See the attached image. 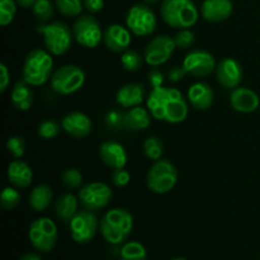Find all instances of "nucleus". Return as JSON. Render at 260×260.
Listing matches in <instances>:
<instances>
[{"instance_id":"21","label":"nucleus","mask_w":260,"mask_h":260,"mask_svg":"<svg viewBox=\"0 0 260 260\" xmlns=\"http://www.w3.org/2000/svg\"><path fill=\"white\" fill-rule=\"evenodd\" d=\"M187 99L190 106L197 111H207L215 101V93L207 83L197 81L188 89Z\"/></svg>"},{"instance_id":"44","label":"nucleus","mask_w":260,"mask_h":260,"mask_svg":"<svg viewBox=\"0 0 260 260\" xmlns=\"http://www.w3.org/2000/svg\"><path fill=\"white\" fill-rule=\"evenodd\" d=\"M83 3L84 8L91 14L101 12L104 8V0H83Z\"/></svg>"},{"instance_id":"9","label":"nucleus","mask_w":260,"mask_h":260,"mask_svg":"<svg viewBox=\"0 0 260 260\" xmlns=\"http://www.w3.org/2000/svg\"><path fill=\"white\" fill-rule=\"evenodd\" d=\"M126 25L134 35L146 37L156 30L157 18L147 4L132 5L126 14Z\"/></svg>"},{"instance_id":"40","label":"nucleus","mask_w":260,"mask_h":260,"mask_svg":"<svg viewBox=\"0 0 260 260\" xmlns=\"http://www.w3.org/2000/svg\"><path fill=\"white\" fill-rule=\"evenodd\" d=\"M112 183L116 185L117 188H124L126 185H128L129 180H131V175L127 170H124V168L121 169H114L113 173L111 175Z\"/></svg>"},{"instance_id":"39","label":"nucleus","mask_w":260,"mask_h":260,"mask_svg":"<svg viewBox=\"0 0 260 260\" xmlns=\"http://www.w3.org/2000/svg\"><path fill=\"white\" fill-rule=\"evenodd\" d=\"M104 122L109 128L113 129H121L124 128V113H119V112L111 111L106 114L104 117Z\"/></svg>"},{"instance_id":"43","label":"nucleus","mask_w":260,"mask_h":260,"mask_svg":"<svg viewBox=\"0 0 260 260\" xmlns=\"http://www.w3.org/2000/svg\"><path fill=\"white\" fill-rule=\"evenodd\" d=\"M10 84V74L9 70H8L7 65L5 63H2L0 65V91L4 93L8 89Z\"/></svg>"},{"instance_id":"8","label":"nucleus","mask_w":260,"mask_h":260,"mask_svg":"<svg viewBox=\"0 0 260 260\" xmlns=\"http://www.w3.org/2000/svg\"><path fill=\"white\" fill-rule=\"evenodd\" d=\"M28 239L37 251L50 253L55 249L58 240L57 226L48 217L37 218L30 223Z\"/></svg>"},{"instance_id":"36","label":"nucleus","mask_w":260,"mask_h":260,"mask_svg":"<svg viewBox=\"0 0 260 260\" xmlns=\"http://www.w3.org/2000/svg\"><path fill=\"white\" fill-rule=\"evenodd\" d=\"M20 203V193L14 187L4 188L0 198V205L5 210H13Z\"/></svg>"},{"instance_id":"24","label":"nucleus","mask_w":260,"mask_h":260,"mask_svg":"<svg viewBox=\"0 0 260 260\" xmlns=\"http://www.w3.org/2000/svg\"><path fill=\"white\" fill-rule=\"evenodd\" d=\"M151 113L144 107H134L124 113V128L132 132H140L149 128L151 124Z\"/></svg>"},{"instance_id":"6","label":"nucleus","mask_w":260,"mask_h":260,"mask_svg":"<svg viewBox=\"0 0 260 260\" xmlns=\"http://www.w3.org/2000/svg\"><path fill=\"white\" fill-rule=\"evenodd\" d=\"M178 172L175 165L167 159L154 161L146 175V185L155 194H165L177 185Z\"/></svg>"},{"instance_id":"26","label":"nucleus","mask_w":260,"mask_h":260,"mask_svg":"<svg viewBox=\"0 0 260 260\" xmlns=\"http://www.w3.org/2000/svg\"><path fill=\"white\" fill-rule=\"evenodd\" d=\"M53 200L52 188L47 184H38L28 196V205L35 212H45Z\"/></svg>"},{"instance_id":"25","label":"nucleus","mask_w":260,"mask_h":260,"mask_svg":"<svg viewBox=\"0 0 260 260\" xmlns=\"http://www.w3.org/2000/svg\"><path fill=\"white\" fill-rule=\"evenodd\" d=\"M79 198L71 193H63L56 200L55 202V213L56 217L62 223H70L74 216L78 212Z\"/></svg>"},{"instance_id":"23","label":"nucleus","mask_w":260,"mask_h":260,"mask_svg":"<svg viewBox=\"0 0 260 260\" xmlns=\"http://www.w3.org/2000/svg\"><path fill=\"white\" fill-rule=\"evenodd\" d=\"M7 177L10 184L15 188H28L32 184V168L22 160H14L8 165Z\"/></svg>"},{"instance_id":"13","label":"nucleus","mask_w":260,"mask_h":260,"mask_svg":"<svg viewBox=\"0 0 260 260\" xmlns=\"http://www.w3.org/2000/svg\"><path fill=\"white\" fill-rule=\"evenodd\" d=\"M175 48H177V46H175L174 38L168 35L156 36L145 47V62L150 66H154V68L162 65V63L169 61V58L174 53Z\"/></svg>"},{"instance_id":"19","label":"nucleus","mask_w":260,"mask_h":260,"mask_svg":"<svg viewBox=\"0 0 260 260\" xmlns=\"http://www.w3.org/2000/svg\"><path fill=\"white\" fill-rule=\"evenodd\" d=\"M260 104L259 95L254 90L238 86L230 93V106L240 113H253Z\"/></svg>"},{"instance_id":"10","label":"nucleus","mask_w":260,"mask_h":260,"mask_svg":"<svg viewBox=\"0 0 260 260\" xmlns=\"http://www.w3.org/2000/svg\"><path fill=\"white\" fill-rule=\"evenodd\" d=\"M71 29L75 41L83 47L95 48L103 40L101 24L93 15H79Z\"/></svg>"},{"instance_id":"30","label":"nucleus","mask_w":260,"mask_h":260,"mask_svg":"<svg viewBox=\"0 0 260 260\" xmlns=\"http://www.w3.org/2000/svg\"><path fill=\"white\" fill-rule=\"evenodd\" d=\"M145 58L140 55L137 51L135 50H127L122 53L121 56V65L123 66V69L129 73H136L140 69L142 68V63H144Z\"/></svg>"},{"instance_id":"31","label":"nucleus","mask_w":260,"mask_h":260,"mask_svg":"<svg viewBox=\"0 0 260 260\" xmlns=\"http://www.w3.org/2000/svg\"><path fill=\"white\" fill-rule=\"evenodd\" d=\"M56 8L62 15L69 18L79 17L83 12V0H56Z\"/></svg>"},{"instance_id":"7","label":"nucleus","mask_w":260,"mask_h":260,"mask_svg":"<svg viewBox=\"0 0 260 260\" xmlns=\"http://www.w3.org/2000/svg\"><path fill=\"white\" fill-rule=\"evenodd\" d=\"M85 73L78 65H63L53 71L51 76V88L58 95H70L83 88Z\"/></svg>"},{"instance_id":"4","label":"nucleus","mask_w":260,"mask_h":260,"mask_svg":"<svg viewBox=\"0 0 260 260\" xmlns=\"http://www.w3.org/2000/svg\"><path fill=\"white\" fill-rule=\"evenodd\" d=\"M53 74L52 55L42 48L30 51L23 62L22 79L30 86H41L51 80Z\"/></svg>"},{"instance_id":"15","label":"nucleus","mask_w":260,"mask_h":260,"mask_svg":"<svg viewBox=\"0 0 260 260\" xmlns=\"http://www.w3.org/2000/svg\"><path fill=\"white\" fill-rule=\"evenodd\" d=\"M216 79L226 89H235L240 86L244 71L240 62L233 57H225L216 66Z\"/></svg>"},{"instance_id":"22","label":"nucleus","mask_w":260,"mask_h":260,"mask_svg":"<svg viewBox=\"0 0 260 260\" xmlns=\"http://www.w3.org/2000/svg\"><path fill=\"white\" fill-rule=\"evenodd\" d=\"M145 101V86L141 83H129L121 86L116 94V102L122 108H134Z\"/></svg>"},{"instance_id":"37","label":"nucleus","mask_w":260,"mask_h":260,"mask_svg":"<svg viewBox=\"0 0 260 260\" xmlns=\"http://www.w3.org/2000/svg\"><path fill=\"white\" fill-rule=\"evenodd\" d=\"M7 149L15 159H20L25 154L27 144L25 140L20 136H12L7 141Z\"/></svg>"},{"instance_id":"3","label":"nucleus","mask_w":260,"mask_h":260,"mask_svg":"<svg viewBox=\"0 0 260 260\" xmlns=\"http://www.w3.org/2000/svg\"><path fill=\"white\" fill-rule=\"evenodd\" d=\"M160 14L162 20L175 29H189L200 17L193 0H162Z\"/></svg>"},{"instance_id":"29","label":"nucleus","mask_w":260,"mask_h":260,"mask_svg":"<svg viewBox=\"0 0 260 260\" xmlns=\"http://www.w3.org/2000/svg\"><path fill=\"white\" fill-rule=\"evenodd\" d=\"M144 152L145 156L152 161L160 160L164 154V142L157 136L147 137L144 142Z\"/></svg>"},{"instance_id":"18","label":"nucleus","mask_w":260,"mask_h":260,"mask_svg":"<svg viewBox=\"0 0 260 260\" xmlns=\"http://www.w3.org/2000/svg\"><path fill=\"white\" fill-rule=\"evenodd\" d=\"M99 157L107 167L113 170L124 168L128 160V155L123 145L113 140L104 141L99 146Z\"/></svg>"},{"instance_id":"34","label":"nucleus","mask_w":260,"mask_h":260,"mask_svg":"<svg viewBox=\"0 0 260 260\" xmlns=\"http://www.w3.org/2000/svg\"><path fill=\"white\" fill-rule=\"evenodd\" d=\"M61 180L69 189H80L83 185V174L75 168H69L61 174Z\"/></svg>"},{"instance_id":"5","label":"nucleus","mask_w":260,"mask_h":260,"mask_svg":"<svg viewBox=\"0 0 260 260\" xmlns=\"http://www.w3.org/2000/svg\"><path fill=\"white\" fill-rule=\"evenodd\" d=\"M37 32L43 36L46 50L53 56H62L73 46V29L63 22H48L38 25Z\"/></svg>"},{"instance_id":"16","label":"nucleus","mask_w":260,"mask_h":260,"mask_svg":"<svg viewBox=\"0 0 260 260\" xmlns=\"http://www.w3.org/2000/svg\"><path fill=\"white\" fill-rule=\"evenodd\" d=\"M103 42L112 52L123 53L131 46V30L117 23L108 25L103 32Z\"/></svg>"},{"instance_id":"38","label":"nucleus","mask_w":260,"mask_h":260,"mask_svg":"<svg viewBox=\"0 0 260 260\" xmlns=\"http://www.w3.org/2000/svg\"><path fill=\"white\" fill-rule=\"evenodd\" d=\"M174 42L177 48L187 50L190 48L196 42V35L190 29H179L174 36Z\"/></svg>"},{"instance_id":"12","label":"nucleus","mask_w":260,"mask_h":260,"mask_svg":"<svg viewBox=\"0 0 260 260\" xmlns=\"http://www.w3.org/2000/svg\"><path fill=\"white\" fill-rule=\"evenodd\" d=\"M112 197H113V193H112L111 187L102 182H91L83 185L78 193L80 205L85 210L93 211V212L107 207Z\"/></svg>"},{"instance_id":"14","label":"nucleus","mask_w":260,"mask_h":260,"mask_svg":"<svg viewBox=\"0 0 260 260\" xmlns=\"http://www.w3.org/2000/svg\"><path fill=\"white\" fill-rule=\"evenodd\" d=\"M183 68L187 74L194 78H206L216 70L215 57L211 52L206 50H193L185 55L183 60Z\"/></svg>"},{"instance_id":"33","label":"nucleus","mask_w":260,"mask_h":260,"mask_svg":"<svg viewBox=\"0 0 260 260\" xmlns=\"http://www.w3.org/2000/svg\"><path fill=\"white\" fill-rule=\"evenodd\" d=\"M61 127L55 119H43L37 127V135L43 140H52L60 134Z\"/></svg>"},{"instance_id":"11","label":"nucleus","mask_w":260,"mask_h":260,"mask_svg":"<svg viewBox=\"0 0 260 260\" xmlns=\"http://www.w3.org/2000/svg\"><path fill=\"white\" fill-rule=\"evenodd\" d=\"M99 222L101 221L98 220L93 211L85 210V208L78 211L69 223L73 240L78 244L90 243L98 231Z\"/></svg>"},{"instance_id":"35","label":"nucleus","mask_w":260,"mask_h":260,"mask_svg":"<svg viewBox=\"0 0 260 260\" xmlns=\"http://www.w3.org/2000/svg\"><path fill=\"white\" fill-rule=\"evenodd\" d=\"M17 0H0V24L3 27L13 22L17 13Z\"/></svg>"},{"instance_id":"32","label":"nucleus","mask_w":260,"mask_h":260,"mask_svg":"<svg viewBox=\"0 0 260 260\" xmlns=\"http://www.w3.org/2000/svg\"><path fill=\"white\" fill-rule=\"evenodd\" d=\"M32 12L41 23H48L53 17V5L51 0H37L32 7Z\"/></svg>"},{"instance_id":"41","label":"nucleus","mask_w":260,"mask_h":260,"mask_svg":"<svg viewBox=\"0 0 260 260\" xmlns=\"http://www.w3.org/2000/svg\"><path fill=\"white\" fill-rule=\"evenodd\" d=\"M187 75V71L182 66H173V68L169 69L168 71V79H169L172 83H178V81L182 80L184 76Z\"/></svg>"},{"instance_id":"1","label":"nucleus","mask_w":260,"mask_h":260,"mask_svg":"<svg viewBox=\"0 0 260 260\" xmlns=\"http://www.w3.org/2000/svg\"><path fill=\"white\" fill-rule=\"evenodd\" d=\"M146 106L152 118L167 123H182L188 116L187 99L182 91L169 86L151 89L146 99Z\"/></svg>"},{"instance_id":"48","label":"nucleus","mask_w":260,"mask_h":260,"mask_svg":"<svg viewBox=\"0 0 260 260\" xmlns=\"http://www.w3.org/2000/svg\"><path fill=\"white\" fill-rule=\"evenodd\" d=\"M172 260H187V259H183V258H174V259H172Z\"/></svg>"},{"instance_id":"45","label":"nucleus","mask_w":260,"mask_h":260,"mask_svg":"<svg viewBox=\"0 0 260 260\" xmlns=\"http://www.w3.org/2000/svg\"><path fill=\"white\" fill-rule=\"evenodd\" d=\"M19 260H43L42 256L37 253H25L20 256Z\"/></svg>"},{"instance_id":"42","label":"nucleus","mask_w":260,"mask_h":260,"mask_svg":"<svg viewBox=\"0 0 260 260\" xmlns=\"http://www.w3.org/2000/svg\"><path fill=\"white\" fill-rule=\"evenodd\" d=\"M147 79H149V84L152 89L162 86V84H164V74L159 70L150 71Z\"/></svg>"},{"instance_id":"46","label":"nucleus","mask_w":260,"mask_h":260,"mask_svg":"<svg viewBox=\"0 0 260 260\" xmlns=\"http://www.w3.org/2000/svg\"><path fill=\"white\" fill-rule=\"evenodd\" d=\"M36 2L37 0H17V3L22 8H32L36 4Z\"/></svg>"},{"instance_id":"17","label":"nucleus","mask_w":260,"mask_h":260,"mask_svg":"<svg viewBox=\"0 0 260 260\" xmlns=\"http://www.w3.org/2000/svg\"><path fill=\"white\" fill-rule=\"evenodd\" d=\"M62 129L74 139H84L91 132V119L81 112H70L61 121Z\"/></svg>"},{"instance_id":"27","label":"nucleus","mask_w":260,"mask_h":260,"mask_svg":"<svg viewBox=\"0 0 260 260\" xmlns=\"http://www.w3.org/2000/svg\"><path fill=\"white\" fill-rule=\"evenodd\" d=\"M12 104L18 111H28L33 104V91L29 84L24 80H18L12 90Z\"/></svg>"},{"instance_id":"2","label":"nucleus","mask_w":260,"mask_h":260,"mask_svg":"<svg viewBox=\"0 0 260 260\" xmlns=\"http://www.w3.org/2000/svg\"><path fill=\"white\" fill-rule=\"evenodd\" d=\"M134 229V217L126 208H112L99 222V231L111 245H121L128 239Z\"/></svg>"},{"instance_id":"47","label":"nucleus","mask_w":260,"mask_h":260,"mask_svg":"<svg viewBox=\"0 0 260 260\" xmlns=\"http://www.w3.org/2000/svg\"><path fill=\"white\" fill-rule=\"evenodd\" d=\"M160 0H144V3L145 4H147V5H154V4H157V3H159Z\"/></svg>"},{"instance_id":"20","label":"nucleus","mask_w":260,"mask_h":260,"mask_svg":"<svg viewBox=\"0 0 260 260\" xmlns=\"http://www.w3.org/2000/svg\"><path fill=\"white\" fill-rule=\"evenodd\" d=\"M233 12V0H205L201 7V15L211 23H220L229 19Z\"/></svg>"},{"instance_id":"28","label":"nucleus","mask_w":260,"mask_h":260,"mask_svg":"<svg viewBox=\"0 0 260 260\" xmlns=\"http://www.w3.org/2000/svg\"><path fill=\"white\" fill-rule=\"evenodd\" d=\"M121 260H146L147 251L146 248L139 241H128L122 245L119 251Z\"/></svg>"}]
</instances>
